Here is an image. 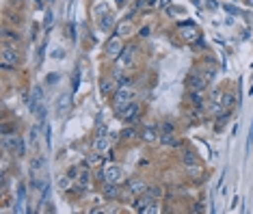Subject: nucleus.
<instances>
[{
  "label": "nucleus",
  "instance_id": "f257e3e1",
  "mask_svg": "<svg viewBox=\"0 0 253 214\" xmlns=\"http://www.w3.org/2000/svg\"><path fill=\"white\" fill-rule=\"evenodd\" d=\"M22 63H24V50L20 45L2 43V48H0V67H2V74L20 69Z\"/></svg>",
  "mask_w": 253,
  "mask_h": 214
},
{
  "label": "nucleus",
  "instance_id": "f03ea898",
  "mask_svg": "<svg viewBox=\"0 0 253 214\" xmlns=\"http://www.w3.org/2000/svg\"><path fill=\"white\" fill-rule=\"evenodd\" d=\"M134 100H139V89H136V85H119L117 91H115L108 102H111L113 111L119 113L124 106H128V104Z\"/></svg>",
  "mask_w": 253,
  "mask_h": 214
},
{
  "label": "nucleus",
  "instance_id": "7ed1b4c3",
  "mask_svg": "<svg viewBox=\"0 0 253 214\" xmlns=\"http://www.w3.org/2000/svg\"><path fill=\"white\" fill-rule=\"evenodd\" d=\"M139 54H141V43L130 39V42L126 43L122 56L115 61V65H119L122 69H126V72H134L136 65H139Z\"/></svg>",
  "mask_w": 253,
  "mask_h": 214
},
{
  "label": "nucleus",
  "instance_id": "20e7f679",
  "mask_svg": "<svg viewBox=\"0 0 253 214\" xmlns=\"http://www.w3.org/2000/svg\"><path fill=\"white\" fill-rule=\"evenodd\" d=\"M143 113H145V106H143V102L134 100V102H130L128 106H124L122 111L115 113V115H117V119H122L124 124L134 126L139 119H143Z\"/></svg>",
  "mask_w": 253,
  "mask_h": 214
},
{
  "label": "nucleus",
  "instance_id": "39448f33",
  "mask_svg": "<svg viewBox=\"0 0 253 214\" xmlns=\"http://www.w3.org/2000/svg\"><path fill=\"white\" fill-rule=\"evenodd\" d=\"M136 28H139V24H136V17L134 15H126L122 17V20L117 22V26H115L113 35H117V37L126 39V42H130L132 37H136Z\"/></svg>",
  "mask_w": 253,
  "mask_h": 214
},
{
  "label": "nucleus",
  "instance_id": "423d86ee",
  "mask_svg": "<svg viewBox=\"0 0 253 214\" xmlns=\"http://www.w3.org/2000/svg\"><path fill=\"white\" fill-rule=\"evenodd\" d=\"M126 43H128L126 39L117 37V35H111V37L106 39V43H104V56H106V61H111V63L117 61L119 56H122Z\"/></svg>",
  "mask_w": 253,
  "mask_h": 214
},
{
  "label": "nucleus",
  "instance_id": "0eeeda50",
  "mask_svg": "<svg viewBox=\"0 0 253 214\" xmlns=\"http://www.w3.org/2000/svg\"><path fill=\"white\" fill-rule=\"evenodd\" d=\"M184 83H186V91H208L210 89V83L201 76V72L197 69V65L191 67V72L186 74Z\"/></svg>",
  "mask_w": 253,
  "mask_h": 214
},
{
  "label": "nucleus",
  "instance_id": "6e6552de",
  "mask_svg": "<svg viewBox=\"0 0 253 214\" xmlns=\"http://www.w3.org/2000/svg\"><path fill=\"white\" fill-rule=\"evenodd\" d=\"M175 33L180 35L182 43H188V45H195L201 39L199 28L195 26V24H191V22H182V24H177L175 26Z\"/></svg>",
  "mask_w": 253,
  "mask_h": 214
},
{
  "label": "nucleus",
  "instance_id": "1a4fd4ad",
  "mask_svg": "<svg viewBox=\"0 0 253 214\" xmlns=\"http://www.w3.org/2000/svg\"><path fill=\"white\" fill-rule=\"evenodd\" d=\"M0 43H11V45H24V33L18 26L2 24V33H0Z\"/></svg>",
  "mask_w": 253,
  "mask_h": 214
},
{
  "label": "nucleus",
  "instance_id": "9d476101",
  "mask_svg": "<svg viewBox=\"0 0 253 214\" xmlns=\"http://www.w3.org/2000/svg\"><path fill=\"white\" fill-rule=\"evenodd\" d=\"M117 86H119L117 78H115L111 72H106L104 76L100 78V95L104 97V100H111L113 93H115V91H117Z\"/></svg>",
  "mask_w": 253,
  "mask_h": 214
},
{
  "label": "nucleus",
  "instance_id": "9b49d317",
  "mask_svg": "<svg viewBox=\"0 0 253 214\" xmlns=\"http://www.w3.org/2000/svg\"><path fill=\"white\" fill-rule=\"evenodd\" d=\"M2 24H11V26H24V13L22 9H13V7H4V15H2Z\"/></svg>",
  "mask_w": 253,
  "mask_h": 214
},
{
  "label": "nucleus",
  "instance_id": "f8f14e48",
  "mask_svg": "<svg viewBox=\"0 0 253 214\" xmlns=\"http://www.w3.org/2000/svg\"><path fill=\"white\" fill-rule=\"evenodd\" d=\"M195 65H197V69L201 72V76H204L206 80H208L210 85L214 83L216 72H218V69H216V63H214V61H212V59L206 61V56H204V61H197V63H195Z\"/></svg>",
  "mask_w": 253,
  "mask_h": 214
},
{
  "label": "nucleus",
  "instance_id": "ddd939ff",
  "mask_svg": "<svg viewBox=\"0 0 253 214\" xmlns=\"http://www.w3.org/2000/svg\"><path fill=\"white\" fill-rule=\"evenodd\" d=\"M42 102H43V86L35 85L31 91V97H28V111L33 115H37V111L42 108Z\"/></svg>",
  "mask_w": 253,
  "mask_h": 214
},
{
  "label": "nucleus",
  "instance_id": "4468645a",
  "mask_svg": "<svg viewBox=\"0 0 253 214\" xmlns=\"http://www.w3.org/2000/svg\"><path fill=\"white\" fill-rule=\"evenodd\" d=\"M188 106L193 108H206L208 104V91H186Z\"/></svg>",
  "mask_w": 253,
  "mask_h": 214
},
{
  "label": "nucleus",
  "instance_id": "2eb2a0df",
  "mask_svg": "<svg viewBox=\"0 0 253 214\" xmlns=\"http://www.w3.org/2000/svg\"><path fill=\"white\" fill-rule=\"evenodd\" d=\"M147 184H149V182L145 180V177L136 175V177H130V180L126 182L124 186L128 188L130 193H132V195H134V197H136V195H143V193H145V190H147Z\"/></svg>",
  "mask_w": 253,
  "mask_h": 214
},
{
  "label": "nucleus",
  "instance_id": "dca6fc26",
  "mask_svg": "<svg viewBox=\"0 0 253 214\" xmlns=\"http://www.w3.org/2000/svg\"><path fill=\"white\" fill-rule=\"evenodd\" d=\"M141 141H143V143H147V145L160 143V128H158V124L145 126V128L141 130Z\"/></svg>",
  "mask_w": 253,
  "mask_h": 214
},
{
  "label": "nucleus",
  "instance_id": "f3484780",
  "mask_svg": "<svg viewBox=\"0 0 253 214\" xmlns=\"http://www.w3.org/2000/svg\"><path fill=\"white\" fill-rule=\"evenodd\" d=\"M104 134H106V130L102 128V130L93 136V141H91V152H95V154L102 156V154H104L106 149H108V138H106Z\"/></svg>",
  "mask_w": 253,
  "mask_h": 214
},
{
  "label": "nucleus",
  "instance_id": "a211bd4d",
  "mask_svg": "<svg viewBox=\"0 0 253 214\" xmlns=\"http://www.w3.org/2000/svg\"><path fill=\"white\" fill-rule=\"evenodd\" d=\"M106 182L124 184V169H122V165H117V163L106 165Z\"/></svg>",
  "mask_w": 253,
  "mask_h": 214
},
{
  "label": "nucleus",
  "instance_id": "6ab92c4d",
  "mask_svg": "<svg viewBox=\"0 0 253 214\" xmlns=\"http://www.w3.org/2000/svg\"><path fill=\"white\" fill-rule=\"evenodd\" d=\"M177 152H180V163H182V167L201 163L199 156H197V152H195V149H191V147H184V145H182L180 149H177Z\"/></svg>",
  "mask_w": 253,
  "mask_h": 214
},
{
  "label": "nucleus",
  "instance_id": "aec40b11",
  "mask_svg": "<svg viewBox=\"0 0 253 214\" xmlns=\"http://www.w3.org/2000/svg\"><path fill=\"white\" fill-rule=\"evenodd\" d=\"M97 26H100V31H102V33L115 31V26H117V20H115L113 11H111V13H104V15L97 17Z\"/></svg>",
  "mask_w": 253,
  "mask_h": 214
},
{
  "label": "nucleus",
  "instance_id": "412c9836",
  "mask_svg": "<svg viewBox=\"0 0 253 214\" xmlns=\"http://www.w3.org/2000/svg\"><path fill=\"white\" fill-rule=\"evenodd\" d=\"M130 204H132V210H136V212H143V210H145V208H147L149 204H152V197H149L147 193H143V195H136V197L132 199Z\"/></svg>",
  "mask_w": 253,
  "mask_h": 214
},
{
  "label": "nucleus",
  "instance_id": "4be33fe9",
  "mask_svg": "<svg viewBox=\"0 0 253 214\" xmlns=\"http://www.w3.org/2000/svg\"><path fill=\"white\" fill-rule=\"evenodd\" d=\"M160 134H177V121L175 119H163L158 124Z\"/></svg>",
  "mask_w": 253,
  "mask_h": 214
},
{
  "label": "nucleus",
  "instance_id": "5701e85b",
  "mask_svg": "<svg viewBox=\"0 0 253 214\" xmlns=\"http://www.w3.org/2000/svg\"><path fill=\"white\" fill-rule=\"evenodd\" d=\"M160 145L180 149V147H182V141L177 138V134H160Z\"/></svg>",
  "mask_w": 253,
  "mask_h": 214
},
{
  "label": "nucleus",
  "instance_id": "b1692460",
  "mask_svg": "<svg viewBox=\"0 0 253 214\" xmlns=\"http://www.w3.org/2000/svg\"><path fill=\"white\" fill-rule=\"evenodd\" d=\"M24 204H26V184L22 182L18 186V199H15V204H13V212H22L24 210V208H22Z\"/></svg>",
  "mask_w": 253,
  "mask_h": 214
},
{
  "label": "nucleus",
  "instance_id": "393cba45",
  "mask_svg": "<svg viewBox=\"0 0 253 214\" xmlns=\"http://www.w3.org/2000/svg\"><path fill=\"white\" fill-rule=\"evenodd\" d=\"M70 106H72V95H70V93H63V95L59 97V106H56V115H59V117H63V115L70 111Z\"/></svg>",
  "mask_w": 253,
  "mask_h": 214
},
{
  "label": "nucleus",
  "instance_id": "a878e982",
  "mask_svg": "<svg viewBox=\"0 0 253 214\" xmlns=\"http://www.w3.org/2000/svg\"><path fill=\"white\" fill-rule=\"evenodd\" d=\"M145 193H147L152 199H163V197H165L163 184H147V190H145Z\"/></svg>",
  "mask_w": 253,
  "mask_h": 214
},
{
  "label": "nucleus",
  "instance_id": "bb28decb",
  "mask_svg": "<svg viewBox=\"0 0 253 214\" xmlns=\"http://www.w3.org/2000/svg\"><path fill=\"white\" fill-rule=\"evenodd\" d=\"M152 31H154V26H152V24H143V26H139V28H136V39H139V42H145L149 35H152Z\"/></svg>",
  "mask_w": 253,
  "mask_h": 214
},
{
  "label": "nucleus",
  "instance_id": "cd10ccee",
  "mask_svg": "<svg viewBox=\"0 0 253 214\" xmlns=\"http://www.w3.org/2000/svg\"><path fill=\"white\" fill-rule=\"evenodd\" d=\"M59 188L63 190V193H70V190L74 188V180H72L70 175H67V173H65V175H61V177H59Z\"/></svg>",
  "mask_w": 253,
  "mask_h": 214
},
{
  "label": "nucleus",
  "instance_id": "c85d7f7f",
  "mask_svg": "<svg viewBox=\"0 0 253 214\" xmlns=\"http://www.w3.org/2000/svg\"><path fill=\"white\" fill-rule=\"evenodd\" d=\"M93 177H95V184H100V186H102V184H104L106 182V167H95V169H93Z\"/></svg>",
  "mask_w": 253,
  "mask_h": 214
},
{
  "label": "nucleus",
  "instance_id": "c756f323",
  "mask_svg": "<svg viewBox=\"0 0 253 214\" xmlns=\"http://www.w3.org/2000/svg\"><path fill=\"white\" fill-rule=\"evenodd\" d=\"M169 2L171 0H147V7H149V11H158V9L169 7Z\"/></svg>",
  "mask_w": 253,
  "mask_h": 214
},
{
  "label": "nucleus",
  "instance_id": "7c9ffc66",
  "mask_svg": "<svg viewBox=\"0 0 253 214\" xmlns=\"http://www.w3.org/2000/svg\"><path fill=\"white\" fill-rule=\"evenodd\" d=\"M65 35L70 37V42H76V26H74V22L65 24Z\"/></svg>",
  "mask_w": 253,
  "mask_h": 214
},
{
  "label": "nucleus",
  "instance_id": "2f4dec72",
  "mask_svg": "<svg viewBox=\"0 0 253 214\" xmlns=\"http://www.w3.org/2000/svg\"><path fill=\"white\" fill-rule=\"evenodd\" d=\"M78 86H80V69H76L74 76H72V93H76Z\"/></svg>",
  "mask_w": 253,
  "mask_h": 214
},
{
  "label": "nucleus",
  "instance_id": "473e14b6",
  "mask_svg": "<svg viewBox=\"0 0 253 214\" xmlns=\"http://www.w3.org/2000/svg\"><path fill=\"white\" fill-rule=\"evenodd\" d=\"M251 147H253V121H251V128H249V136H247V147H245V152L249 154Z\"/></svg>",
  "mask_w": 253,
  "mask_h": 214
},
{
  "label": "nucleus",
  "instance_id": "72a5a7b5",
  "mask_svg": "<svg viewBox=\"0 0 253 214\" xmlns=\"http://www.w3.org/2000/svg\"><path fill=\"white\" fill-rule=\"evenodd\" d=\"M206 210V206H204V201H195V204L188 208V212H204Z\"/></svg>",
  "mask_w": 253,
  "mask_h": 214
},
{
  "label": "nucleus",
  "instance_id": "f704fd0d",
  "mask_svg": "<svg viewBox=\"0 0 253 214\" xmlns=\"http://www.w3.org/2000/svg\"><path fill=\"white\" fill-rule=\"evenodd\" d=\"M52 22H54V13L52 11H48V13H45V20H43V28H50L52 26Z\"/></svg>",
  "mask_w": 253,
  "mask_h": 214
},
{
  "label": "nucleus",
  "instance_id": "c9c22d12",
  "mask_svg": "<svg viewBox=\"0 0 253 214\" xmlns=\"http://www.w3.org/2000/svg\"><path fill=\"white\" fill-rule=\"evenodd\" d=\"M37 136H39V128H37V126H35V128H33V130H31V138H28V141H31V143H33V145H35Z\"/></svg>",
  "mask_w": 253,
  "mask_h": 214
},
{
  "label": "nucleus",
  "instance_id": "e433bc0d",
  "mask_svg": "<svg viewBox=\"0 0 253 214\" xmlns=\"http://www.w3.org/2000/svg\"><path fill=\"white\" fill-rule=\"evenodd\" d=\"M45 143H48V147L52 145V130L50 128H45Z\"/></svg>",
  "mask_w": 253,
  "mask_h": 214
},
{
  "label": "nucleus",
  "instance_id": "4c0bfd02",
  "mask_svg": "<svg viewBox=\"0 0 253 214\" xmlns=\"http://www.w3.org/2000/svg\"><path fill=\"white\" fill-rule=\"evenodd\" d=\"M59 78H61L59 74H52V76H48V78H45V83H48V85H50V83H59Z\"/></svg>",
  "mask_w": 253,
  "mask_h": 214
}]
</instances>
